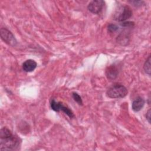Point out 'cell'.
I'll list each match as a JSON object with an SVG mask.
<instances>
[{"instance_id":"obj_12","label":"cell","mask_w":151,"mask_h":151,"mask_svg":"<svg viewBox=\"0 0 151 151\" xmlns=\"http://www.w3.org/2000/svg\"><path fill=\"white\" fill-rule=\"evenodd\" d=\"M117 42L120 44H121L122 45H124V43L127 44L129 42V38L127 37V35H124V34H120L119 35V37H117Z\"/></svg>"},{"instance_id":"obj_8","label":"cell","mask_w":151,"mask_h":151,"mask_svg":"<svg viewBox=\"0 0 151 151\" xmlns=\"http://www.w3.org/2000/svg\"><path fill=\"white\" fill-rule=\"evenodd\" d=\"M145 100L143 98L140 97H137L132 103V110L134 111H140L143 108L145 104Z\"/></svg>"},{"instance_id":"obj_3","label":"cell","mask_w":151,"mask_h":151,"mask_svg":"<svg viewBox=\"0 0 151 151\" xmlns=\"http://www.w3.org/2000/svg\"><path fill=\"white\" fill-rule=\"evenodd\" d=\"M127 88L123 85L115 84L111 87L107 91V96L112 99L122 98L127 94Z\"/></svg>"},{"instance_id":"obj_6","label":"cell","mask_w":151,"mask_h":151,"mask_svg":"<svg viewBox=\"0 0 151 151\" xmlns=\"http://www.w3.org/2000/svg\"><path fill=\"white\" fill-rule=\"evenodd\" d=\"M119 74V70L114 65H111L109 66L106 70V75L107 77L110 80L116 78Z\"/></svg>"},{"instance_id":"obj_15","label":"cell","mask_w":151,"mask_h":151,"mask_svg":"<svg viewBox=\"0 0 151 151\" xmlns=\"http://www.w3.org/2000/svg\"><path fill=\"white\" fill-rule=\"evenodd\" d=\"M134 23L133 22L126 21V22H123V23H122L121 25L124 27H132L134 25Z\"/></svg>"},{"instance_id":"obj_2","label":"cell","mask_w":151,"mask_h":151,"mask_svg":"<svg viewBox=\"0 0 151 151\" xmlns=\"http://www.w3.org/2000/svg\"><path fill=\"white\" fill-rule=\"evenodd\" d=\"M132 15V10L130 6L122 5L117 7L113 15L114 19L117 21H124Z\"/></svg>"},{"instance_id":"obj_11","label":"cell","mask_w":151,"mask_h":151,"mask_svg":"<svg viewBox=\"0 0 151 151\" xmlns=\"http://www.w3.org/2000/svg\"><path fill=\"white\" fill-rule=\"evenodd\" d=\"M60 110H62L65 114H66L70 118H72L74 117V114H73V111L67 107L64 106L63 104H61V105Z\"/></svg>"},{"instance_id":"obj_7","label":"cell","mask_w":151,"mask_h":151,"mask_svg":"<svg viewBox=\"0 0 151 151\" xmlns=\"http://www.w3.org/2000/svg\"><path fill=\"white\" fill-rule=\"evenodd\" d=\"M37 63L31 59L26 60L22 64V69L25 72H32L37 67Z\"/></svg>"},{"instance_id":"obj_14","label":"cell","mask_w":151,"mask_h":151,"mask_svg":"<svg viewBox=\"0 0 151 151\" xmlns=\"http://www.w3.org/2000/svg\"><path fill=\"white\" fill-rule=\"evenodd\" d=\"M118 29H119L118 26L115 24H111L109 25V26H108V31L111 33L116 32L117 30H118Z\"/></svg>"},{"instance_id":"obj_1","label":"cell","mask_w":151,"mask_h":151,"mask_svg":"<svg viewBox=\"0 0 151 151\" xmlns=\"http://www.w3.org/2000/svg\"><path fill=\"white\" fill-rule=\"evenodd\" d=\"M20 140L18 136L14 135L7 127H3L0 131V150H14L18 148Z\"/></svg>"},{"instance_id":"obj_9","label":"cell","mask_w":151,"mask_h":151,"mask_svg":"<svg viewBox=\"0 0 151 151\" xmlns=\"http://www.w3.org/2000/svg\"><path fill=\"white\" fill-rule=\"evenodd\" d=\"M143 68L145 71L149 75H150L151 70H150V55L148 57V58L146 59Z\"/></svg>"},{"instance_id":"obj_5","label":"cell","mask_w":151,"mask_h":151,"mask_svg":"<svg viewBox=\"0 0 151 151\" xmlns=\"http://www.w3.org/2000/svg\"><path fill=\"white\" fill-rule=\"evenodd\" d=\"M104 5V2L102 0H96L91 1L87 6L89 11L94 14H99Z\"/></svg>"},{"instance_id":"obj_13","label":"cell","mask_w":151,"mask_h":151,"mask_svg":"<svg viewBox=\"0 0 151 151\" xmlns=\"http://www.w3.org/2000/svg\"><path fill=\"white\" fill-rule=\"evenodd\" d=\"M72 96H73V98L74 100V101H76L78 104L81 105L83 104L81 97V96L78 94H77V93L74 92V93H73Z\"/></svg>"},{"instance_id":"obj_4","label":"cell","mask_w":151,"mask_h":151,"mask_svg":"<svg viewBox=\"0 0 151 151\" xmlns=\"http://www.w3.org/2000/svg\"><path fill=\"white\" fill-rule=\"evenodd\" d=\"M1 37L2 40L9 45L14 46L17 44V40L11 31L6 28L1 29Z\"/></svg>"},{"instance_id":"obj_16","label":"cell","mask_w":151,"mask_h":151,"mask_svg":"<svg viewBox=\"0 0 151 151\" xmlns=\"http://www.w3.org/2000/svg\"><path fill=\"white\" fill-rule=\"evenodd\" d=\"M146 118L147 119V120L148 121V122L149 123H150V109H149L147 112L146 113Z\"/></svg>"},{"instance_id":"obj_10","label":"cell","mask_w":151,"mask_h":151,"mask_svg":"<svg viewBox=\"0 0 151 151\" xmlns=\"http://www.w3.org/2000/svg\"><path fill=\"white\" fill-rule=\"evenodd\" d=\"M61 104L62 103L61 102H57L54 100H52L50 103V106L51 109L55 111H60V107H61Z\"/></svg>"}]
</instances>
